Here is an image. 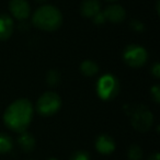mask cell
<instances>
[{
	"instance_id": "cell-1",
	"label": "cell",
	"mask_w": 160,
	"mask_h": 160,
	"mask_svg": "<svg viewBox=\"0 0 160 160\" xmlns=\"http://www.w3.org/2000/svg\"><path fill=\"white\" fill-rule=\"evenodd\" d=\"M33 116V108L31 102L25 99L14 101L5 112L3 120L10 129L22 133L28 128Z\"/></svg>"
},
{
	"instance_id": "cell-2",
	"label": "cell",
	"mask_w": 160,
	"mask_h": 160,
	"mask_svg": "<svg viewBox=\"0 0 160 160\" xmlns=\"http://www.w3.org/2000/svg\"><path fill=\"white\" fill-rule=\"evenodd\" d=\"M62 13L53 6H43L35 11L33 23L35 27L45 31L57 30L62 24Z\"/></svg>"
},
{
	"instance_id": "cell-3",
	"label": "cell",
	"mask_w": 160,
	"mask_h": 160,
	"mask_svg": "<svg viewBox=\"0 0 160 160\" xmlns=\"http://www.w3.org/2000/svg\"><path fill=\"white\" fill-rule=\"evenodd\" d=\"M118 81L114 76L104 75L100 78L97 85L98 94L103 100H111L118 93Z\"/></svg>"
},
{
	"instance_id": "cell-4",
	"label": "cell",
	"mask_w": 160,
	"mask_h": 160,
	"mask_svg": "<svg viewBox=\"0 0 160 160\" xmlns=\"http://www.w3.org/2000/svg\"><path fill=\"white\" fill-rule=\"evenodd\" d=\"M153 122L152 113L145 105L136 107L132 113V125L137 131L146 132L150 128Z\"/></svg>"
},
{
	"instance_id": "cell-5",
	"label": "cell",
	"mask_w": 160,
	"mask_h": 160,
	"mask_svg": "<svg viewBox=\"0 0 160 160\" xmlns=\"http://www.w3.org/2000/svg\"><path fill=\"white\" fill-rule=\"evenodd\" d=\"M62 101L55 92H46L38 101V111L45 116L53 115L59 110Z\"/></svg>"
},
{
	"instance_id": "cell-6",
	"label": "cell",
	"mask_w": 160,
	"mask_h": 160,
	"mask_svg": "<svg viewBox=\"0 0 160 160\" xmlns=\"http://www.w3.org/2000/svg\"><path fill=\"white\" fill-rule=\"evenodd\" d=\"M147 52L139 45H128L124 51V60L132 67H140L147 62Z\"/></svg>"
},
{
	"instance_id": "cell-7",
	"label": "cell",
	"mask_w": 160,
	"mask_h": 160,
	"mask_svg": "<svg viewBox=\"0 0 160 160\" xmlns=\"http://www.w3.org/2000/svg\"><path fill=\"white\" fill-rule=\"evenodd\" d=\"M10 10L12 14L19 20H24L30 14V6L27 0H11Z\"/></svg>"
},
{
	"instance_id": "cell-8",
	"label": "cell",
	"mask_w": 160,
	"mask_h": 160,
	"mask_svg": "<svg viewBox=\"0 0 160 160\" xmlns=\"http://www.w3.org/2000/svg\"><path fill=\"white\" fill-rule=\"evenodd\" d=\"M101 12L105 21L109 20L113 23L122 22L125 18V10L118 5L109 6L108 8H105V10Z\"/></svg>"
},
{
	"instance_id": "cell-9",
	"label": "cell",
	"mask_w": 160,
	"mask_h": 160,
	"mask_svg": "<svg viewBox=\"0 0 160 160\" xmlns=\"http://www.w3.org/2000/svg\"><path fill=\"white\" fill-rule=\"evenodd\" d=\"M96 147L99 152L103 153V155H109V153L113 152V150L115 149V142L110 136L101 135L97 139Z\"/></svg>"
},
{
	"instance_id": "cell-10",
	"label": "cell",
	"mask_w": 160,
	"mask_h": 160,
	"mask_svg": "<svg viewBox=\"0 0 160 160\" xmlns=\"http://www.w3.org/2000/svg\"><path fill=\"white\" fill-rule=\"evenodd\" d=\"M81 13L86 18H93L100 12V2L98 0H85L81 5Z\"/></svg>"
},
{
	"instance_id": "cell-11",
	"label": "cell",
	"mask_w": 160,
	"mask_h": 160,
	"mask_svg": "<svg viewBox=\"0 0 160 160\" xmlns=\"http://www.w3.org/2000/svg\"><path fill=\"white\" fill-rule=\"evenodd\" d=\"M13 31V22L11 18L6 14L0 16V40H7Z\"/></svg>"
},
{
	"instance_id": "cell-12",
	"label": "cell",
	"mask_w": 160,
	"mask_h": 160,
	"mask_svg": "<svg viewBox=\"0 0 160 160\" xmlns=\"http://www.w3.org/2000/svg\"><path fill=\"white\" fill-rule=\"evenodd\" d=\"M19 145L22 148L23 151L25 152H30L34 149L35 147V139L31 134L27 133V132H22L19 137Z\"/></svg>"
},
{
	"instance_id": "cell-13",
	"label": "cell",
	"mask_w": 160,
	"mask_h": 160,
	"mask_svg": "<svg viewBox=\"0 0 160 160\" xmlns=\"http://www.w3.org/2000/svg\"><path fill=\"white\" fill-rule=\"evenodd\" d=\"M80 70L86 76H93L98 72L99 67L92 60H85L82 64L80 65Z\"/></svg>"
},
{
	"instance_id": "cell-14",
	"label": "cell",
	"mask_w": 160,
	"mask_h": 160,
	"mask_svg": "<svg viewBox=\"0 0 160 160\" xmlns=\"http://www.w3.org/2000/svg\"><path fill=\"white\" fill-rule=\"evenodd\" d=\"M12 148V139L6 134L0 133V153H6Z\"/></svg>"
},
{
	"instance_id": "cell-15",
	"label": "cell",
	"mask_w": 160,
	"mask_h": 160,
	"mask_svg": "<svg viewBox=\"0 0 160 160\" xmlns=\"http://www.w3.org/2000/svg\"><path fill=\"white\" fill-rule=\"evenodd\" d=\"M142 149L137 145H133L131 146L128 150V159L129 160H142Z\"/></svg>"
},
{
	"instance_id": "cell-16",
	"label": "cell",
	"mask_w": 160,
	"mask_h": 160,
	"mask_svg": "<svg viewBox=\"0 0 160 160\" xmlns=\"http://www.w3.org/2000/svg\"><path fill=\"white\" fill-rule=\"evenodd\" d=\"M60 76L57 70H51L47 73V82L49 86H56L59 82Z\"/></svg>"
},
{
	"instance_id": "cell-17",
	"label": "cell",
	"mask_w": 160,
	"mask_h": 160,
	"mask_svg": "<svg viewBox=\"0 0 160 160\" xmlns=\"http://www.w3.org/2000/svg\"><path fill=\"white\" fill-rule=\"evenodd\" d=\"M70 160H90V156L87 151L79 150L72 155Z\"/></svg>"
},
{
	"instance_id": "cell-18",
	"label": "cell",
	"mask_w": 160,
	"mask_h": 160,
	"mask_svg": "<svg viewBox=\"0 0 160 160\" xmlns=\"http://www.w3.org/2000/svg\"><path fill=\"white\" fill-rule=\"evenodd\" d=\"M131 27H132V29H133V30L138 31V32H140V31H142V30H144V24H142V23L140 22V21H138V20L132 21Z\"/></svg>"
},
{
	"instance_id": "cell-19",
	"label": "cell",
	"mask_w": 160,
	"mask_h": 160,
	"mask_svg": "<svg viewBox=\"0 0 160 160\" xmlns=\"http://www.w3.org/2000/svg\"><path fill=\"white\" fill-rule=\"evenodd\" d=\"M151 94H152L153 99L157 103H159L160 101V89H159V86H155V87L151 89Z\"/></svg>"
},
{
	"instance_id": "cell-20",
	"label": "cell",
	"mask_w": 160,
	"mask_h": 160,
	"mask_svg": "<svg viewBox=\"0 0 160 160\" xmlns=\"http://www.w3.org/2000/svg\"><path fill=\"white\" fill-rule=\"evenodd\" d=\"M151 72H152V75L155 76L156 78H159L160 77V67H159V64H158V62H156V64L153 65Z\"/></svg>"
},
{
	"instance_id": "cell-21",
	"label": "cell",
	"mask_w": 160,
	"mask_h": 160,
	"mask_svg": "<svg viewBox=\"0 0 160 160\" xmlns=\"http://www.w3.org/2000/svg\"><path fill=\"white\" fill-rule=\"evenodd\" d=\"M148 160H159V155H158L157 152H156V153H153V155L151 156V157L149 158Z\"/></svg>"
},
{
	"instance_id": "cell-22",
	"label": "cell",
	"mask_w": 160,
	"mask_h": 160,
	"mask_svg": "<svg viewBox=\"0 0 160 160\" xmlns=\"http://www.w3.org/2000/svg\"><path fill=\"white\" fill-rule=\"evenodd\" d=\"M48 160H57V159H55V158H49Z\"/></svg>"
},
{
	"instance_id": "cell-23",
	"label": "cell",
	"mask_w": 160,
	"mask_h": 160,
	"mask_svg": "<svg viewBox=\"0 0 160 160\" xmlns=\"http://www.w3.org/2000/svg\"><path fill=\"white\" fill-rule=\"evenodd\" d=\"M38 2H43V1H45V0H38Z\"/></svg>"
}]
</instances>
